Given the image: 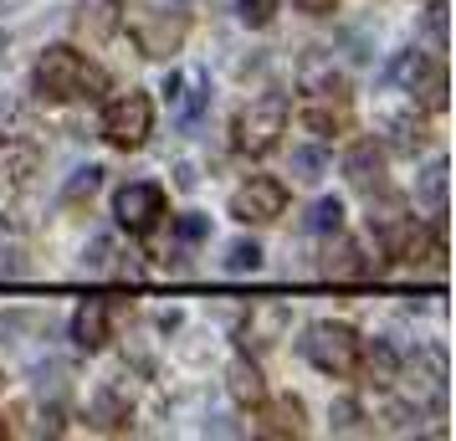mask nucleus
Returning a JSON list of instances; mask_svg holds the SVG:
<instances>
[{"label":"nucleus","instance_id":"obj_31","mask_svg":"<svg viewBox=\"0 0 456 441\" xmlns=\"http://www.w3.org/2000/svg\"><path fill=\"white\" fill-rule=\"evenodd\" d=\"M338 5H344V0H297V11H303V16H333Z\"/></svg>","mask_w":456,"mask_h":441},{"label":"nucleus","instance_id":"obj_13","mask_svg":"<svg viewBox=\"0 0 456 441\" xmlns=\"http://www.w3.org/2000/svg\"><path fill=\"white\" fill-rule=\"evenodd\" d=\"M108 339H113V314H108V303L87 298L83 308L72 314V344L77 349H103Z\"/></svg>","mask_w":456,"mask_h":441},{"label":"nucleus","instance_id":"obj_12","mask_svg":"<svg viewBox=\"0 0 456 441\" xmlns=\"http://www.w3.org/2000/svg\"><path fill=\"white\" fill-rule=\"evenodd\" d=\"M323 273H329L333 282H354V277L385 273V262H370L354 241H329V247H323Z\"/></svg>","mask_w":456,"mask_h":441},{"label":"nucleus","instance_id":"obj_4","mask_svg":"<svg viewBox=\"0 0 456 441\" xmlns=\"http://www.w3.org/2000/svg\"><path fill=\"white\" fill-rule=\"evenodd\" d=\"M359 349H364V339L354 334L349 323H313L308 334H303V359L333 380H354Z\"/></svg>","mask_w":456,"mask_h":441},{"label":"nucleus","instance_id":"obj_21","mask_svg":"<svg viewBox=\"0 0 456 441\" xmlns=\"http://www.w3.org/2000/svg\"><path fill=\"white\" fill-rule=\"evenodd\" d=\"M426 67H431V62H426V52H400V57H395V67H390V78L400 87H411V93H415V87H420V78H426Z\"/></svg>","mask_w":456,"mask_h":441},{"label":"nucleus","instance_id":"obj_34","mask_svg":"<svg viewBox=\"0 0 456 441\" xmlns=\"http://www.w3.org/2000/svg\"><path fill=\"white\" fill-rule=\"evenodd\" d=\"M0 52H5V31H0Z\"/></svg>","mask_w":456,"mask_h":441},{"label":"nucleus","instance_id":"obj_26","mask_svg":"<svg viewBox=\"0 0 456 441\" xmlns=\"http://www.w3.org/2000/svg\"><path fill=\"white\" fill-rule=\"evenodd\" d=\"M103 185V169H77V180H72V185H67V200H83V195H93V190Z\"/></svg>","mask_w":456,"mask_h":441},{"label":"nucleus","instance_id":"obj_27","mask_svg":"<svg viewBox=\"0 0 456 441\" xmlns=\"http://www.w3.org/2000/svg\"><path fill=\"white\" fill-rule=\"evenodd\" d=\"M292 165L303 169V180H313V175L323 169V149H297V154H292Z\"/></svg>","mask_w":456,"mask_h":441},{"label":"nucleus","instance_id":"obj_10","mask_svg":"<svg viewBox=\"0 0 456 441\" xmlns=\"http://www.w3.org/2000/svg\"><path fill=\"white\" fill-rule=\"evenodd\" d=\"M344 175H349L354 190H385V144L379 139H354V149L344 154Z\"/></svg>","mask_w":456,"mask_h":441},{"label":"nucleus","instance_id":"obj_14","mask_svg":"<svg viewBox=\"0 0 456 441\" xmlns=\"http://www.w3.org/2000/svg\"><path fill=\"white\" fill-rule=\"evenodd\" d=\"M42 169V149L31 144V139H5L0 144V185H26L31 175Z\"/></svg>","mask_w":456,"mask_h":441},{"label":"nucleus","instance_id":"obj_3","mask_svg":"<svg viewBox=\"0 0 456 441\" xmlns=\"http://www.w3.org/2000/svg\"><path fill=\"white\" fill-rule=\"evenodd\" d=\"M297 118L313 139H344L354 134V98L344 78H323L318 87H308V98L297 103Z\"/></svg>","mask_w":456,"mask_h":441},{"label":"nucleus","instance_id":"obj_16","mask_svg":"<svg viewBox=\"0 0 456 441\" xmlns=\"http://www.w3.org/2000/svg\"><path fill=\"white\" fill-rule=\"evenodd\" d=\"M354 375L364 380V385H379V390H390V385H400V355H395L390 344H364L359 349V370Z\"/></svg>","mask_w":456,"mask_h":441},{"label":"nucleus","instance_id":"obj_9","mask_svg":"<svg viewBox=\"0 0 456 441\" xmlns=\"http://www.w3.org/2000/svg\"><path fill=\"white\" fill-rule=\"evenodd\" d=\"M256 421H251V431L267 441H288V437H308V411H303V400L297 396H277V400H262V405H251Z\"/></svg>","mask_w":456,"mask_h":441},{"label":"nucleus","instance_id":"obj_22","mask_svg":"<svg viewBox=\"0 0 456 441\" xmlns=\"http://www.w3.org/2000/svg\"><path fill=\"white\" fill-rule=\"evenodd\" d=\"M256 267H262V247H256V241H236V247L226 252V273L231 277L256 273Z\"/></svg>","mask_w":456,"mask_h":441},{"label":"nucleus","instance_id":"obj_2","mask_svg":"<svg viewBox=\"0 0 456 441\" xmlns=\"http://www.w3.org/2000/svg\"><path fill=\"white\" fill-rule=\"evenodd\" d=\"M282 134H288V98H256L236 113V124H231V149L236 154H247V159H262L272 149L282 144Z\"/></svg>","mask_w":456,"mask_h":441},{"label":"nucleus","instance_id":"obj_7","mask_svg":"<svg viewBox=\"0 0 456 441\" xmlns=\"http://www.w3.org/2000/svg\"><path fill=\"white\" fill-rule=\"evenodd\" d=\"M113 210H118V226H124V232L149 236L169 216V200H165V190L159 185L139 180V185H124L118 195H113Z\"/></svg>","mask_w":456,"mask_h":441},{"label":"nucleus","instance_id":"obj_6","mask_svg":"<svg viewBox=\"0 0 456 441\" xmlns=\"http://www.w3.org/2000/svg\"><path fill=\"white\" fill-rule=\"evenodd\" d=\"M226 210H231V221H241V226H272L288 210V185L272 180V175H251L247 185H236Z\"/></svg>","mask_w":456,"mask_h":441},{"label":"nucleus","instance_id":"obj_33","mask_svg":"<svg viewBox=\"0 0 456 441\" xmlns=\"http://www.w3.org/2000/svg\"><path fill=\"white\" fill-rule=\"evenodd\" d=\"M180 236H185V241L206 236V221H200V216H185V221H180Z\"/></svg>","mask_w":456,"mask_h":441},{"label":"nucleus","instance_id":"obj_17","mask_svg":"<svg viewBox=\"0 0 456 441\" xmlns=\"http://www.w3.org/2000/svg\"><path fill=\"white\" fill-rule=\"evenodd\" d=\"M282 323H288V314L282 308H256V314L247 318V329H241V344H277L282 339Z\"/></svg>","mask_w":456,"mask_h":441},{"label":"nucleus","instance_id":"obj_32","mask_svg":"<svg viewBox=\"0 0 456 441\" xmlns=\"http://www.w3.org/2000/svg\"><path fill=\"white\" fill-rule=\"evenodd\" d=\"M21 405H11V411H0V437H16V431H21Z\"/></svg>","mask_w":456,"mask_h":441},{"label":"nucleus","instance_id":"obj_18","mask_svg":"<svg viewBox=\"0 0 456 441\" xmlns=\"http://www.w3.org/2000/svg\"><path fill=\"white\" fill-rule=\"evenodd\" d=\"M93 426H98V431H124L128 426V405L113 396V390H103V396L93 400Z\"/></svg>","mask_w":456,"mask_h":441},{"label":"nucleus","instance_id":"obj_25","mask_svg":"<svg viewBox=\"0 0 456 441\" xmlns=\"http://www.w3.org/2000/svg\"><path fill=\"white\" fill-rule=\"evenodd\" d=\"M236 11H241V21L256 26V31L277 21V0H236Z\"/></svg>","mask_w":456,"mask_h":441},{"label":"nucleus","instance_id":"obj_24","mask_svg":"<svg viewBox=\"0 0 456 441\" xmlns=\"http://www.w3.org/2000/svg\"><path fill=\"white\" fill-rule=\"evenodd\" d=\"M420 195L431 200V210H436V216L446 210V165H441V159H436V165L426 169V180H420Z\"/></svg>","mask_w":456,"mask_h":441},{"label":"nucleus","instance_id":"obj_5","mask_svg":"<svg viewBox=\"0 0 456 441\" xmlns=\"http://www.w3.org/2000/svg\"><path fill=\"white\" fill-rule=\"evenodd\" d=\"M154 134V103L149 93H118L113 103L103 108V139L113 149H144V139Z\"/></svg>","mask_w":456,"mask_h":441},{"label":"nucleus","instance_id":"obj_11","mask_svg":"<svg viewBox=\"0 0 456 441\" xmlns=\"http://www.w3.org/2000/svg\"><path fill=\"white\" fill-rule=\"evenodd\" d=\"M118 21H124L118 0H83V5H77V16H72V31L98 46V42H108V37L118 31Z\"/></svg>","mask_w":456,"mask_h":441},{"label":"nucleus","instance_id":"obj_29","mask_svg":"<svg viewBox=\"0 0 456 441\" xmlns=\"http://www.w3.org/2000/svg\"><path fill=\"white\" fill-rule=\"evenodd\" d=\"M333 426H338V431H359V405H354V400H338V405H333Z\"/></svg>","mask_w":456,"mask_h":441},{"label":"nucleus","instance_id":"obj_8","mask_svg":"<svg viewBox=\"0 0 456 441\" xmlns=\"http://www.w3.org/2000/svg\"><path fill=\"white\" fill-rule=\"evenodd\" d=\"M190 37V16L185 11H159V16H144V21H134V46L154 57V62H165L175 57Z\"/></svg>","mask_w":456,"mask_h":441},{"label":"nucleus","instance_id":"obj_19","mask_svg":"<svg viewBox=\"0 0 456 441\" xmlns=\"http://www.w3.org/2000/svg\"><path fill=\"white\" fill-rule=\"evenodd\" d=\"M308 232H323V236H338V232H344V200L323 195V200L308 210Z\"/></svg>","mask_w":456,"mask_h":441},{"label":"nucleus","instance_id":"obj_28","mask_svg":"<svg viewBox=\"0 0 456 441\" xmlns=\"http://www.w3.org/2000/svg\"><path fill=\"white\" fill-rule=\"evenodd\" d=\"M113 267V241H93V257H87V273H108Z\"/></svg>","mask_w":456,"mask_h":441},{"label":"nucleus","instance_id":"obj_20","mask_svg":"<svg viewBox=\"0 0 456 441\" xmlns=\"http://www.w3.org/2000/svg\"><path fill=\"white\" fill-rule=\"evenodd\" d=\"M415 93H420V103L431 108V113H446V67H441V62H431Z\"/></svg>","mask_w":456,"mask_h":441},{"label":"nucleus","instance_id":"obj_30","mask_svg":"<svg viewBox=\"0 0 456 441\" xmlns=\"http://www.w3.org/2000/svg\"><path fill=\"white\" fill-rule=\"evenodd\" d=\"M426 26H431L436 42H446V5H441V0H431V11H426Z\"/></svg>","mask_w":456,"mask_h":441},{"label":"nucleus","instance_id":"obj_15","mask_svg":"<svg viewBox=\"0 0 456 441\" xmlns=\"http://www.w3.org/2000/svg\"><path fill=\"white\" fill-rule=\"evenodd\" d=\"M226 390H231V400L236 405H262L267 400V380H262V370H256V359H231V370H226Z\"/></svg>","mask_w":456,"mask_h":441},{"label":"nucleus","instance_id":"obj_1","mask_svg":"<svg viewBox=\"0 0 456 441\" xmlns=\"http://www.w3.org/2000/svg\"><path fill=\"white\" fill-rule=\"evenodd\" d=\"M31 83H37V98H46V103H72V98H103L108 72L87 62L77 46H46Z\"/></svg>","mask_w":456,"mask_h":441},{"label":"nucleus","instance_id":"obj_23","mask_svg":"<svg viewBox=\"0 0 456 441\" xmlns=\"http://www.w3.org/2000/svg\"><path fill=\"white\" fill-rule=\"evenodd\" d=\"M395 149H400V154L426 149V124H420V118H395Z\"/></svg>","mask_w":456,"mask_h":441}]
</instances>
